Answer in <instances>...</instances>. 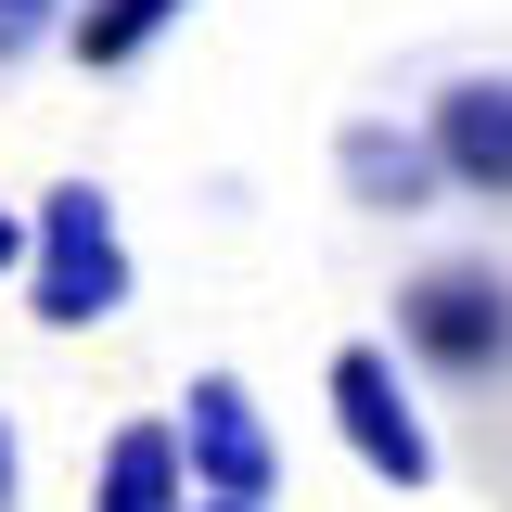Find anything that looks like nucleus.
Masks as SVG:
<instances>
[{
  "label": "nucleus",
  "mask_w": 512,
  "mask_h": 512,
  "mask_svg": "<svg viewBox=\"0 0 512 512\" xmlns=\"http://www.w3.org/2000/svg\"><path fill=\"white\" fill-rule=\"evenodd\" d=\"M0 512H13V423H0Z\"/></svg>",
  "instance_id": "obj_11"
},
{
  "label": "nucleus",
  "mask_w": 512,
  "mask_h": 512,
  "mask_svg": "<svg viewBox=\"0 0 512 512\" xmlns=\"http://www.w3.org/2000/svg\"><path fill=\"white\" fill-rule=\"evenodd\" d=\"M333 436L372 461V487H423L436 474V436H423V410H410L384 346H333Z\"/></svg>",
  "instance_id": "obj_3"
},
{
  "label": "nucleus",
  "mask_w": 512,
  "mask_h": 512,
  "mask_svg": "<svg viewBox=\"0 0 512 512\" xmlns=\"http://www.w3.org/2000/svg\"><path fill=\"white\" fill-rule=\"evenodd\" d=\"M423 141H436L448 192H474V205H512V77H500V64L448 77L436 103H423Z\"/></svg>",
  "instance_id": "obj_4"
},
{
  "label": "nucleus",
  "mask_w": 512,
  "mask_h": 512,
  "mask_svg": "<svg viewBox=\"0 0 512 512\" xmlns=\"http://www.w3.org/2000/svg\"><path fill=\"white\" fill-rule=\"evenodd\" d=\"M64 13H77V0H0V64H13V52H39Z\"/></svg>",
  "instance_id": "obj_9"
},
{
  "label": "nucleus",
  "mask_w": 512,
  "mask_h": 512,
  "mask_svg": "<svg viewBox=\"0 0 512 512\" xmlns=\"http://www.w3.org/2000/svg\"><path fill=\"white\" fill-rule=\"evenodd\" d=\"M180 436H192V474H205V500H269V487H282V436L256 423V397H244L231 372H192Z\"/></svg>",
  "instance_id": "obj_5"
},
{
  "label": "nucleus",
  "mask_w": 512,
  "mask_h": 512,
  "mask_svg": "<svg viewBox=\"0 0 512 512\" xmlns=\"http://www.w3.org/2000/svg\"><path fill=\"white\" fill-rule=\"evenodd\" d=\"M26 308H39V333H103L128 308V231L103 180H52V205L26 218Z\"/></svg>",
  "instance_id": "obj_2"
},
{
  "label": "nucleus",
  "mask_w": 512,
  "mask_h": 512,
  "mask_svg": "<svg viewBox=\"0 0 512 512\" xmlns=\"http://www.w3.org/2000/svg\"><path fill=\"white\" fill-rule=\"evenodd\" d=\"M192 436L180 423H116L103 436V474H90V512H192Z\"/></svg>",
  "instance_id": "obj_6"
},
{
  "label": "nucleus",
  "mask_w": 512,
  "mask_h": 512,
  "mask_svg": "<svg viewBox=\"0 0 512 512\" xmlns=\"http://www.w3.org/2000/svg\"><path fill=\"white\" fill-rule=\"evenodd\" d=\"M13 269H26V218L0 205V282H13Z\"/></svg>",
  "instance_id": "obj_10"
},
{
  "label": "nucleus",
  "mask_w": 512,
  "mask_h": 512,
  "mask_svg": "<svg viewBox=\"0 0 512 512\" xmlns=\"http://www.w3.org/2000/svg\"><path fill=\"white\" fill-rule=\"evenodd\" d=\"M180 13H192V0H77V13H64V52L90 64V77H128Z\"/></svg>",
  "instance_id": "obj_8"
},
{
  "label": "nucleus",
  "mask_w": 512,
  "mask_h": 512,
  "mask_svg": "<svg viewBox=\"0 0 512 512\" xmlns=\"http://www.w3.org/2000/svg\"><path fill=\"white\" fill-rule=\"evenodd\" d=\"M205 512H269V500H205Z\"/></svg>",
  "instance_id": "obj_12"
},
{
  "label": "nucleus",
  "mask_w": 512,
  "mask_h": 512,
  "mask_svg": "<svg viewBox=\"0 0 512 512\" xmlns=\"http://www.w3.org/2000/svg\"><path fill=\"white\" fill-rule=\"evenodd\" d=\"M333 167H346V192H359L372 218H410V205H436V192H448L436 141H423V128H384V116L346 128V141H333Z\"/></svg>",
  "instance_id": "obj_7"
},
{
  "label": "nucleus",
  "mask_w": 512,
  "mask_h": 512,
  "mask_svg": "<svg viewBox=\"0 0 512 512\" xmlns=\"http://www.w3.org/2000/svg\"><path fill=\"white\" fill-rule=\"evenodd\" d=\"M397 359L461 384V397H500L512 384V269L500 256H436V269H410V282H397Z\"/></svg>",
  "instance_id": "obj_1"
}]
</instances>
